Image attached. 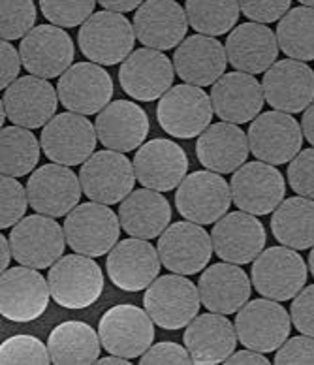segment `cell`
Segmentation results:
<instances>
[{
  "label": "cell",
  "instance_id": "cell-1",
  "mask_svg": "<svg viewBox=\"0 0 314 365\" xmlns=\"http://www.w3.org/2000/svg\"><path fill=\"white\" fill-rule=\"evenodd\" d=\"M79 49L85 57L100 66L125 63L134 51L136 31L125 16L117 11H96L78 32Z\"/></svg>",
  "mask_w": 314,
  "mask_h": 365
},
{
  "label": "cell",
  "instance_id": "cell-2",
  "mask_svg": "<svg viewBox=\"0 0 314 365\" xmlns=\"http://www.w3.org/2000/svg\"><path fill=\"white\" fill-rule=\"evenodd\" d=\"M48 282L53 302L72 311L90 307L104 292V273L100 266L90 256L79 252L55 262Z\"/></svg>",
  "mask_w": 314,
  "mask_h": 365
},
{
  "label": "cell",
  "instance_id": "cell-3",
  "mask_svg": "<svg viewBox=\"0 0 314 365\" xmlns=\"http://www.w3.org/2000/svg\"><path fill=\"white\" fill-rule=\"evenodd\" d=\"M143 305L158 328L173 331L187 328L198 317L202 297L198 287L190 279L173 273L158 277L147 288Z\"/></svg>",
  "mask_w": 314,
  "mask_h": 365
},
{
  "label": "cell",
  "instance_id": "cell-4",
  "mask_svg": "<svg viewBox=\"0 0 314 365\" xmlns=\"http://www.w3.org/2000/svg\"><path fill=\"white\" fill-rule=\"evenodd\" d=\"M98 335L108 354L142 358L155 341V324L147 311L132 303L115 305L100 319Z\"/></svg>",
  "mask_w": 314,
  "mask_h": 365
},
{
  "label": "cell",
  "instance_id": "cell-5",
  "mask_svg": "<svg viewBox=\"0 0 314 365\" xmlns=\"http://www.w3.org/2000/svg\"><path fill=\"white\" fill-rule=\"evenodd\" d=\"M121 219L110 205L79 204L64 220V234L72 251L85 256H104L119 243Z\"/></svg>",
  "mask_w": 314,
  "mask_h": 365
},
{
  "label": "cell",
  "instance_id": "cell-6",
  "mask_svg": "<svg viewBox=\"0 0 314 365\" xmlns=\"http://www.w3.org/2000/svg\"><path fill=\"white\" fill-rule=\"evenodd\" d=\"M66 234L57 220L36 213L25 217L11 228V255L21 266L48 269L61 260L66 247Z\"/></svg>",
  "mask_w": 314,
  "mask_h": 365
},
{
  "label": "cell",
  "instance_id": "cell-7",
  "mask_svg": "<svg viewBox=\"0 0 314 365\" xmlns=\"http://www.w3.org/2000/svg\"><path fill=\"white\" fill-rule=\"evenodd\" d=\"M211 96L198 85H175L164 94L157 108L158 125L173 138L190 140L199 136L213 119Z\"/></svg>",
  "mask_w": 314,
  "mask_h": 365
},
{
  "label": "cell",
  "instance_id": "cell-8",
  "mask_svg": "<svg viewBox=\"0 0 314 365\" xmlns=\"http://www.w3.org/2000/svg\"><path fill=\"white\" fill-rule=\"evenodd\" d=\"M252 287L263 297L288 302L307 282L303 256L290 247H269L252 262Z\"/></svg>",
  "mask_w": 314,
  "mask_h": 365
},
{
  "label": "cell",
  "instance_id": "cell-9",
  "mask_svg": "<svg viewBox=\"0 0 314 365\" xmlns=\"http://www.w3.org/2000/svg\"><path fill=\"white\" fill-rule=\"evenodd\" d=\"M231 188L222 173L204 170L183 179L175 192V207L196 225H215L230 211Z\"/></svg>",
  "mask_w": 314,
  "mask_h": 365
},
{
  "label": "cell",
  "instance_id": "cell-10",
  "mask_svg": "<svg viewBox=\"0 0 314 365\" xmlns=\"http://www.w3.org/2000/svg\"><path fill=\"white\" fill-rule=\"evenodd\" d=\"M79 179L90 202L113 205L121 204L134 190L137 178L134 162L128 160L125 153L105 149L83 162Z\"/></svg>",
  "mask_w": 314,
  "mask_h": 365
},
{
  "label": "cell",
  "instance_id": "cell-11",
  "mask_svg": "<svg viewBox=\"0 0 314 365\" xmlns=\"http://www.w3.org/2000/svg\"><path fill=\"white\" fill-rule=\"evenodd\" d=\"M292 317L275 299L245 303L236 317V331L245 349L267 354L283 346L290 337Z\"/></svg>",
  "mask_w": 314,
  "mask_h": 365
},
{
  "label": "cell",
  "instance_id": "cell-12",
  "mask_svg": "<svg viewBox=\"0 0 314 365\" xmlns=\"http://www.w3.org/2000/svg\"><path fill=\"white\" fill-rule=\"evenodd\" d=\"M96 126L85 115L73 111L55 115L40 136L43 155L64 166H79L89 160L96 151Z\"/></svg>",
  "mask_w": 314,
  "mask_h": 365
},
{
  "label": "cell",
  "instance_id": "cell-13",
  "mask_svg": "<svg viewBox=\"0 0 314 365\" xmlns=\"http://www.w3.org/2000/svg\"><path fill=\"white\" fill-rule=\"evenodd\" d=\"M231 200L239 211L263 217L283 204L286 181L277 168L267 162H245L230 181Z\"/></svg>",
  "mask_w": 314,
  "mask_h": 365
},
{
  "label": "cell",
  "instance_id": "cell-14",
  "mask_svg": "<svg viewBox=\"0 0 314 365\" xmlns=\"http://www.w3.org/2000/svg\"><path fill=\"white\" fill-rule=\"evenodd\" d=\"M248 147L258 160L281 166L298 157L303 145V128L290 113L266 111L251 123Z\"/></svg>",
  "mask_w": 314,
  "mask_h": 365
},
{
  "label": "cell",
  "instance_id": "cell-15",
  "mask_svg": "<svg viewBox=\"0 0 314 365\" xmlns=\"http://www.w3.org/2000/svg\"><path fill=\"white\" fill-rule=\"evenodd\" d=\"M49 294V282L34 267H10L0 281V313L11 322H32L46 313Z\"/></svg>",
  "mask_w": 314,
  "mask_h": 365
},
{
  "label": "cell",
  "instance_id": "cell-16",
  "mask_svg": "<svg viewBox=\"0 0 314 365\" xmlns=\"http://www.w3.org/2000/svg\"><path fill=\"white\" fill-rule=\"evenodd\" d=\"M81 179L64 164H46L34 170L26 181L28 204L36 213L53 219L64 217L78 207L81 198Z\"/></svg>",
  "mask_w": 314,
  "mask_h": 365
},
{
  "label": "cell",
  "instance_id": "cell-17",
  "mask_svg": "<svg viewBox=\"0 0 314 365\" xmlns=\"http://www.w3.org/2000/svg\"><path fill=\"white\" fill-rule=\"evenodd\" d=\"M158 255L168 272L196 275L209 264L213 240L202 225L181 220L164 230L158 240Z\"/></svg>",
  "mask_w": 314,
  "mask_h": 365
},
{
  "label": "cell",
  "instance_id": "cell-18",
  "mask_svg": "<svg viewBox=\"0 0 314 365\" xmlns=\"http://www.w3.org/2000/svg\"><path fill=\"white\" fill-rule=\"evenodd\" d=\"M21 61L31 76L61 78L72 66L75 47L63 26L38 25L21 40Z\"/></svg>",
  "mask_w": 314,
  "mask_h": 365
},
{
  "label": "cell",
  "instance_id": "cell-19",
  "mask_svg": "<svg viewBox=\"0 0 314 365\" xmlns=\"http://www.w3.org/2000/svg\"><path fill=\"white\" fill-rule=\"evenodd\" d=\"M57 93L68 111L95 115L104 110L113 96V79L96 63L72 64L58 78Z\"/></svg>",
  "mask_w": 314,
  "mask_h": 365
},
{
  "label": "cell",
  "instance_id": "cell-20",
  "mask_svg": "<svg viewBox=\"0 0 314 365\" xmlns=\"http://www.w3.org/2000/svg\"><path fill=\"white\" fill-rule=\"evenodd\" d=\"M175 66L158 49L142 47L130 53V57L119 68V83L128 96L140 102L162 98L173 87Z\"/></svg>",
  "mask_w": 314,
  "mask_h": 365
},
{
  "label": "cell",
  "instance_id": "cell-21",
  "mask_svg": "<svg viewBox=\"0 0 314 365\" xmlns=\"http://www.w3.org/2000/svg\"><path fill=\"white\" fill-rule=\"evenodd\" d=\"M58 93L49 79L25 76L6 89L2 108L8 120L23 128H43L57 113Z\"/></svg>",
  "mask_w": 314,
  "mask_h": 365
},
{
  "label": "cell",
  "instance_id": "cell-22",
  "mask_svg": "<svg viewBox=\"0 0 314 365\" xmlns=\"http://www.w3.org/2000/svg\"><path fill=\"white\" fill-rule=\"evenodd\" d=\"M262 87L273 110L301 113L314 102V70L295 58L278 61L266 72Z\"/></svg>",
  "mask_w": 314,
  "mask_h": 365
},
{
  "label": "cell",
  "instance_id": "cell-23",
  "mask_svg": "<svg viewBox=\"0 0 314 365\" xmlns=\"http://www.w3.org/2000/svg\"><path fill=\"white\" fill-rule=\"evenodd\" d=\"M160 266L158 249L140 237L119 241L105 262L110 281L125 292H140L151 287L160 273Z\"/></svg>",
  "mask_w": 314,
  "mask_h": 365
},
{
  "label": "cell",
  "instance_id": "cell-24",
  "mask_svg": "<svg viewBox=\"0 0 314 365\" xmlns=\"http://www.w3.org/2000/svg\"><path fill=\"white\" fill-rule=\"evenodd\" d=\"M216 256L230 264H251L266 249V228L256 215L236 211L226 213L211 232Z\"/></svg>",
  "mask_w": 314,
  "mask_h": 365
},
{
  "label": "cell",
  "instance_id": "cell-25",
  "mask_svg": "<svg viewBox=\"0 0 314 365\" xmlns=\"http://www.w3.org/2000/svg\"><path fill=\"white\" fill-rule=\"evenodd\" d=\"M137 181L145 188L169 192L177 188L189 172V157L175 141L157 138L143 143L134 157Z\"/></svg>",
  "mask_w": 314,
  "mask_h": 365
},
{
  "label": "cell",
  "instance_id": "cell-26",
  "mask_svg": "<svg viewBox=\"0 0 314 365\" xmlns=\"http://www.w3.org/2000/svg\"><path fill=\"white\" fill-rule=\"evenodd\" d=\"M136 38L143 46L168 51L181 46L189 31L187 10L175 0H145L134 16Z\"/></svg>",
  "mask_w": 314,
  "mask_h": 365
},
{
  "label": "cell",
  "instance_id": "cell-27",
  "mask_svg": "<svg viewBox=\"0 0 314 365\" xmlns=\"http://www.w3.org/2000/svg\"><path fill=\"white\" fill-rule=\"evenodd\" d=\"M213 110L220 120L243 125L260 115L266 102L263 87L252 73L230 72L213 85L211 91Z\"/></svg>",
  "mask_w": 314,
  "mask_h": 365
},
{
  "label": "cell",
  "instance_id": "cell-28",
  "mask_svg": "<svg viewBox=\"0 0 314 365\" xmlns=\"http://www.w3.org/2000/svg\"><path fill=\"white\" fill-rule=\"evenodd\" d=\"M95 126L105 149L128 153L143 145L149 134V117L130 100H115L100 111Z\"/></svg>",
  "mask_w": 314,
  "mask_h": 365
},
{
  "label": "cell",
  "instance_id": "cell-29",
  "mask_svg": "<svg viewBox=\"0 0 314 365\" xmlns=\"http://www.w3.org/2000/svg\"><path fill=\"white\" fill-rule=\"evenodd\" d=\"M237 341L236 324L219 313L199 314L184 331V346L198 365L224 364L236 352Z\"/></svg>",
  "mask_w": 314,
  "mask_h": 365
},
{
  "label": "cell",
  "instance_id": "cell-30",
  "mask_svg": "<svg viewBox=\"0 0 314 365\" xmlns=\"http://www.w3.org/2000/svg\"><path fill=\"white\" fill-rule=\"evenodd\" d=\"M228 55L226 47L213 36L194 34L173 53L175 73L184 83L207 87L215 85L224 76Z\"/></svg>",
  "mask_w": 314,
  "mask_h": 365
},
{
  "label": "cell",
  "instance_id": "cell-31",
  "mask_svg": "<svg viewBox=\"0 0 314 365\" xmlns=\"http://www.w3.org/2000/svg\"><path fill=\"white\" fill-rule=\"evenodd\" d=\"M228 63L239 72L262 73L271 68L278 57L277 34L263 23H243L226 38Z\"/></svg>",
  "mask_w": 314,
  "mask_h": 365
},
{
  "label": "cell",
  "instance_id": "cell-32",
  "mask_svg": "<svg viewBox=\"0 0 314 365\" xmlns=\"http://www.w3.org/2000/svg\"><path fill=\"white\" fill-rule=\"evenodd\" d=\"M199 297L211 313L234 314L251 299V279L237 264L220 262L202 273L198 282Z\"/></svg>",
  "mask_w": 314,
  "mask_h": 365
},
{
  "label": "cell",
  "instance_id": "cell-33",
  "mask_svg": "<svg viewBox=\"0 0 314 365\" xmlns=\"http://www.w3.org/2000/svg\"><path fill=\"white\" fill-rule=\"evenodd\" d=\"M248 136L234 123L209 125L198 136L196 155L202 166L216 173H234L248 158Z\"/></svg>",
  "mask_w": 314,
  "mask_h": 365
},
{
  "label": "cell",
  "instance_id": "cell-34",
  "mask_svg": "<svg viewBox=\"0 0 314 365\" xmlns=\"http://www.w3.org/2000/svg\"><path fill=\"white\" fill-rule=\"evenodd\" d=\"M119 219L126 234L140 240H155L164 234L172 220V207L162 194L152 188L132 190L121 202Z\"/></svg>",
  "mask_w": 314,
  "mask_h": 365
},
{
  "label": "cell",
  "instance_id": "cell-35",
  "mask_svg": "<svg viewBox=\"0 0 314 365\" xmlns=\"http://www.w3.org/2000/svg\"><path fill=\"white\" fill-rule=\"evenodd\" d=\"M51 361L57 365H87L100 358V335L87 322L68 320L53 328L48 339Z\"/></svg>",
  "mask_w": 314,
  "mask_h": 365
},
{
  "label": "cell",
  "instance_id": "cell-36",
  "mask_svg": "<svg viewBox=\"0 0 314 365\" xmlns=\"http://www.w3.org/2000/svg\"><path fill=\"white\" fill-rule=\"evenodd\" d=\"M271 232L284 247L305 251L314 247V200L293 196L283 200L271 217Z\"/></svg>",
  "mask_w": 314,
  "mask_h": 365
},
{
  "label": "cell",
  "instance_id": "cell-37",
  "mask_svg": "<svg viewBox=\"0 0 314 365\" xmlns=\"http://www.w3.org/2000/svg\"><path fill=\"white\" fill-rule=\"evenodd\" d=\"M281 51L295 61H314V8H292L277 25Z\"/></svg>",
  "mask_w": 314,
  "mask_h": 365
},
{
  "label": "cell",
  "instance_id": "cell-38",
  "mask_svg": "<svg viewBox=\"0 0 314 365\" xmlns=\"http://www.w3.org/2000/svg\"><path fill=\"white\" fill-rule=\"evenodd\" d=\"M0 138H2V162H0L2 175H10V178L28 175L40 160L42 143H38L31 128L17 125L2 128Z\"/></svg>",
  "mask_w": 314,
  "mask_h": 365
},
{
  "label": "cell",
  "instance_id": "cell-39",
  "mask_svg": "<svg viewBox=\"0 0 314 365\" xmlns=\"http://www.w3.org/2000/svg\"><path fill=\"white\" fill-rule=\"evenodd\" d=\"M184 10L194 31L215 38L234 31L241 6L239 0H187Z\"/></svg>",
  "mask_w": 314,
  "mask_h": 365
},
{
  "label": "cell",
  "instance_id": "cell-40",
  "mask_svg": "<svg viewBox=\"0 0 314 365\" xmlns=\"http://www.w3.org/2000/svg\"><path fill=\"white\" fill-rule=\"evenodd\" d=\"M0 364H53L48 344L34 335H14L0 344Z\"/></svg>",
  "mask_w": 314,
  "mask_h": 365
},
{
  "label": "cell",
  "instance_id": "cell-41",
  "mask_svg": "<svg viewBox=\"0 0 314 365\" xmlns=\"http://www.w3.org/2000/svg\"><path fill=\"white\" fill-rule=\"evenodd\" d=\"M98 0H40V10L49 23L63 29L83 25Z\"/></svg>",
  "mask_w": 314,
  "mask_h": 365
},
{
  "label": "cell",
  "instance_id": "cell-42",
  "mask_svg": "<svg viewBox=\"0 0 314 365\" xmlns=\"http://www.w3.org/2000/svg\"><path fill=\"white\" fill-rule=\"evenodd\" d=\"M2 4V40H19L34 29L36 6L34 0H0Z\"/></svg>",
  "mask_w": 314,
  "mask_h": 365
},
{
  "label": "cell",
  "instance_id": "cell-43",
  "mask_svg": "<svg viewBox=\"0 0 314 365\" xmlns=\"http://www.w3.org/2000/svg\"><path fill=\"white\" fill-rule=\"evenodd\" d=\"M28 194L26 187L16 178L2 175V209H0V228H14L25 217Z\"/></svg>",
  "mask_w": 314,
  "mask_h": 365
},
{
  "label": "cell",
  "instance_id": "cell-44",
  "mask_svg": "<svg viewBox=\"0 0 314 365\" xmlns=\"http://www.w3.org/2000/svg\"><path fill=\"white\" fill-rule=\"evenodd\" d=\"M288 181L293 192L314 200V147L299 151L290 162Z\"/></svg>",
  "mask_w": 314,
  "mask_h": 365
},
{
  "label": "cell",
  "instance_id": "cell-45",
  "mask_svg": "<svg viewBox=\"0 0 314 365\" xmlns=\"http://www.w3.org/2000/svg\"><path fill=\"white\" fill-rule=\"evenodd\" d=\"M292 0H239L245 17L256 23L281 21L290 11Z\"/></svg>",
  "mask_w": 314,
  "mask_h": 365
},
{
  "label": "cell",
  "instance_id": "cell-46",
  "mask_svg": "<svg viewBox=\"0 0 314 365\" xmlns=\"http://www.w3.org/2000/svg\"><path fill=\"white\" fill-rule=\"evenodd\" d=\"M275 364H314V337L310 335H299L292 337L277 350Z\"/></svg>",
  "mask_w": 314,
  "mask_h": 365
},
{
  "label": "cell",
  "instance_id": "cell-47",
  "mask_svg": "<svg viewBox=\"0 0 314 365\" xmlns=\"http://www.w3.org/2000/svg\"><path fill=\"white\" fill-rule=\"evenodd\" d=\"M140 364L142 365H160V364H181L189 365L192 364V358H190V352L187 350V346H181V344L173 343V341H162V343H157L155 346L147 350L145 354L140 358Z\"/></svg>",
  "mask_w": 314,
  "mask_h": 365
},
{
  "label": "cell",
  "instance_id": "cell-48",
  "mask_svg": "<svg viewBox=\"0 0 314 365\" xmlns=\"http://www.w3.org/2000/svg\"><path fill=\"white\" fill-rule=\"evenodd\" d=\"M290 317L298 331L314 337V284L303 288L295 296L290 309Z\"/></svg>",
  "mask_w": 314,
  "mask_h": 365
},
{
  "label": "cell",
  "instance_id": "cell-49",
  "mask_svg": "<svg viewBox=\"0 0 314 365\" xmlns=\"http://www.w3.org/2000/svg\"><path fill=\"white\" fill-rule=\"evenodd\" d=\"M0 53H2V76H0V87L2 91L8 89L16 79H19V70H21V53L11 46L8 40H2L0 43Z\"/></svg>",
  "mask_w": 314,
  "mask_h": 365
},
{
  "label": "cell",
  "instance_id": "cell-50",
  "mask_svg": "<svg viewBox=\"0 0 314 365\" xmlns=\"http://www.w3.org/2000/svg\"><path fill=\"white\" fill-rule=\"evenodd\" d=\"M226 365H241V364H260V365H269L271 361L267 360L262 352L252 349L239 350V352H234V354L224 361Z\"/></svg>",
  "mask_w": 314,
  "mask_h": 365
},
{
  "label": "cell",
  "instance_id": "cell-51",
  "mask_svg": "<svg viewBox=\"0 0 314 365\" xmlns=\"http://www.w3.org/2000/svg\"><path fill=\"white\" fill-rule=\"evenodd\" d=\"M145 0H98V4L102 8L110 11H117V14H126V11L137 10Z\"/></svg>",
  "mask_w": 314,
  "mask_h": 365
},
{
  "label": "cell",
  "instance_id": "cell-52",
  "mask_svg": "<svg viewBox=\"0 0 314 365\" xmlns=\"http://www.w3.org/2000/svg\"><path fill=\"white\" fill-rule=\"evenodd\" d=\"M301 128H303V136L307 138L310 145H314V102L305 110L303 119H301Z\"/></svg>",
  "mask_w": 314,
  "mask_h": 365
},
{
  "label": "cell",
  "instance_id": "cell-53",
  "mask_svg": "<svg viewBox=\"0 0 314 365\" xmlns=\"http://www.w3.org/2000/svg\"><path fill=\"white\" fill-rule=\"evenodd\" d=\"M0 267H2V272L8 269L10 266V260L14 258L11 255V247H10V240H6L4 235H0Z\"/></svg>",
  "mask_w": 314,
  "mask_h": 365
},
{
  "label": "cell",
  "instance_id": "cell-54",
  "mask_svg": "<svg viewBox=\"0 0 314 365\" xmlns=\"http://www.w3.org/2000/svg\"><path fill=\"white\" fill-rule=\"evenodd\" d=\"M96 364L100 365H113V364H121V365H130L128 358H122V356H115V354H108L105 358H98Z\"/></svg>",
  "mask_w": 314,
  "mask_h": 365
},
{
  "label": "cell",
  "instance_id": "cell-55",
  "mask_svg": "<svg viewBox=\"0 0 314 365\" xmlns=\"http://www.w3.org/2000/svg\"><path fill=\"white\" fill-rule=\"evenodd\" d=\"M309 269H310V273H313V277H314V247H313V251H310V255H309Z\"/></svg>",
  "mask_w": 314,
  "mask_h": 365
},
{
  "label": "cell",
  "instance_id": "cell-56",
  "mask_svg": "<svg viewBox=\"0 0 314 365\" xmlns=\"http://www.w3.org/2000/svg\"><path fill=\"white\" fill-rule=\"evenodd\" d=\"M303 6H309V8H314V0H298Z\"/></svg>",
  "mask_w": 314,
  "mask_h": 365
}]
</instances>
